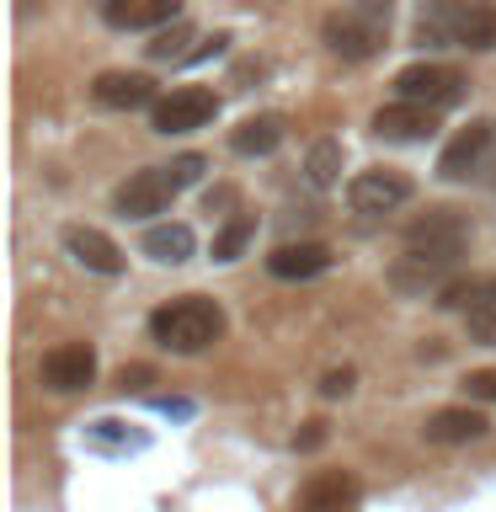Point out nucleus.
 Instances as JSON below:
<instances>
[{
    "label": "nucleus",
    "instance_id": "obj_1",
    "mask_svg": "<svg viewBox=\"0 0 496 512\" xmlns=\"http://www.w3.org/2000/svg\"><path fill=\"white\" fill-rule=\"evenodd\" d=\"M219 331H224V310L214 299H198V294L171 299L150 315V336L166 352H203L219 342Z\"/></svg>",
    "mask_w": 496,
    "mask_h": 512
},
{
    "label": "nucleus",
    "instance_id": "obj_2",
    "mask_svg": "<svg viewBox=\"0 0 496 512\" xmlns=\"http://www.w3.org/2000/svg\"><path fill=\"white\" fill-rule=\"evenodd\" d=\"M464 240H470V224H464L454 208H427V214L406 230V256L422 267H448L464 256Z\"/></svg>",
    "mask_w": 496,
    "mask_h": 512
},
{
    "label": "nucleus",
    "instance_id": "obj_3",
    "mask_svg": "<svg viewBox=\"0 0 496 512\" xmlns=\"http://www.w3.org/2000/svg\"><path fill=\"white\" fill-rule=\"evenodd\" d=\"M326 48H331L336 59H374L379 48H384V16L358 11V6L336 11L331 22H326Z\"/></svg>",
    "mask_w": 496,
    "mask_h": 512
},
{
    "label": "nucleus",
    "instance_id": "obj_4",
    "mask_svg": "<svg viewBox=\"0 0 496 512\" xmlns=\"http://www.w3.org/2000/svg\"><path fill=\"white\" fill-rule=\"evenodd\" d=\"M395 91H400V102H422V107L443 112L464 96V75L448 70V64H406L395 75Z\"/></svg>",
    "mask_w": 496,
    "mask_h": 512
},
{
    "label": "nucleus",
    "instance_id": "obj_5",
    "mask_svg": "<svg viewBox=\"0 0 496 512\" xmlns=\"http://www.w3.org/2000/svg\"><path fill=\"white\" fill-rule=\"evenodd\" d=\"M214 112H219V96L214 91L182 86V91L160 96V102L150 107V123H155V134H192V128L214 123Z\"/></svg>",
    "mask_w": 496,
    "mask_h": 512
},
{
    "label": "nucleus",
    "instance_id": "obj_6",
    "mask_svg": "<svg viewBox=\"0 0 496 512\" xmlns=\"http://www.w3.org/2000/svg\"><path fill=\"white\" fill-rule=\"evenodd\" d=\"M176 192H182V187L171 182V166H144V171H134L118 187V198H112V203H118L123 219H150V214H166Z\"/></svg>",
    "mask_w": 496,
    "mask_h": 512
},
{
    "label": "nucleus",
    "instance_id": "obj_7",
    "mask_svg": "<svg viewBox=\"0 0 496 512\" xmlns=\"http://www.w3.org/2000/svg\"><path fill=\"white\" fill-rule=\"evenodd\" d=\"M406 198H411V176H400V171H390V166L358 171V176L347 182L352 214H395Z\"/></svg>",
    "mask_w": 496,
    "mask_h": 512
},
{
    "label": "nucleus",
    "instance_id": "obj_8",
    "mask_svg": "<svg viewBox=\"0 0 496 512\" xmlns=\"http://www.w3.org/2000/svg\"><path fill=\"white\" fill-rule=\"evenodd\" d=\"M96 379V347L91 342H64L43 358V384L54 395H75Z\"/></svg>",
    "mask_w": 496,
    "mask_h": 512
},
{
    "label": "nucleus",
    "instance_id": "obj_9",
    "mask_svg": "<svg viewBox=\"0 0 496 512\" xmlns=\"http://www.w3.org/2000/svg\"><path fill=\"white\" fill-rule=\"evenodd\" d=\"M422 432H427V443H438V448H459V443H480L491 432V422L475 406H443V411L427 416Z\"/></svg>",
    "mask_w": 496,
    "mask_h": 512
},
{
    "label": "nucleus",
    "instance_id": "obj_10",
    "mask_svg": "<svg viewBox=\"0 0 496 512\" xmlns=\"http://www.w3.org/2000/svg\"><path fill=\"white\" fill-rule=\"evenodd\" d=\"M64 251H70L86 272H102V278H118L123 272V251L112 246L102 230H91V224H70V230H64Z\"/></svg>",
    "mask_w": 496,
    "mask_h": 512
},
{
    "label": "nucleus",
    "instance_id": "obj_11",
    "mask_svg": "<svg viewBox=\"0 0 496 512\" xmlns=\"http://www.w3.org/2000/svg\"><path fill=\"white\" fill-rule=\"evenodd\" d=\"M491 139H496V123H491V118H475L470 128H459V134H454V144H448L443 160H438V171L448 176V182L470 176V171L480 166V155L491 150Z\"/></svg>",
    "mask_w": 496,
    "mask_h": 512
},
{
    "label": "nucleus",
    "instance_id": "obj_12",
    "mask_svg": "<svg viewBox=\"0 0 496 512\" xmlns=\"http://www.w3.org/2000/svg\"><path fill=\"white\" fill-rule=\"evenodd\" d=\"M464 11H470V0H427V6L416 11V43H427V48H459Z\"/></svg>",
    "mask_w": 496,
    "mask_h": 512
},
{
    "label": "nucleus",
    "instance_id": "obj_13",
    "mask_svg": "<svg viewBox=\"0 0 496 512\" xmlns=\"http://www.w3.org/2000/svg\"><path fill=\"white\" fill-rule=\"evenodd\" d=\"M352 502H358V480L347 470H326L294 496V512H347Z\"/></svg>",
    "mask_w": 496,
    "mask_h": 512
},
{
    "label": "nucleus",
    "instance_id": "obj_14",
    "mask_svg": "<svg viewBox=\"0 0 496 512\" xmlns=\"http://www.w3.org/2000/svg\"><path fill=\"white\" fill-rule=\"evenodd\" d=\"M432 128H438V107H422V102H390V107H379V118H374V134L384 139H427Z\"/></svg>",
    "mask_w": 496,
    "mask_h": 512
},
{
    "label": "nucleus",
    "instance_id": "obj_15",
    "mask_svg": "<svg viewBox=\"0 0 496 512\" xmlns=\"http://www.w3.org/2000/svg\"><path fill=\"white\" fill-rule=\"evenodd\" d=\"M91 96H96L102 107L134 112V107H150V102H155V80H150V75H128V70H107V75L91 86Z\"/></svg>",
    "mask_w": 496,
    "mask_h": 512
},
{
    "label": "nucleus",
    "instance_id": "obj_16",
    "mask_svg": "<svg viewBox=\"0 0 496 512\" xmlns=\"http://www.w3.org/2000/svg\"><path fill=\"white\" fill-rule=\"evenodd\" d=\"M267 267L278 272V278H315V272L331 267V251L320 246V240H299V246H278V251H272Z\"/></svg>",
    "mask_w": 496,
    "mask_h": 512
},
{
    "label": "nucleus",
    "instance_id": "obj_17",
    "mask_svg": "<svg viewBox=\"0 0 496 512\" xmlns=\"http://www.w3.org/2000/svg\"><path fill=\"white\" fill-rule=\"evenodd\" d=\"M102 16L112 27H155L176 16V0H102Z\"/></svg>",
    "mask_w": 496,
    "mask_h": 512
},
{
    "label": "nucleus",
    "instance_id": "obj_18",
    "mask_svg": "<svg viewBox=\"0 0 496 512\" xmlns=\"http://www.w3.org/2000/svg\"><path fill=\"white\" fill-rule=\"evenodd\" d=\"M144 256H155V262H187L192 256V230L187 224H150L144 230Z\"/></svg>",
    "mask_w": 496,
    "mask_h": 512
},
{
    "label": "nucleus",
    "instance_id": "obj_19",
    "mask_svg": "<svg viewBox=\"0 0 496 512\" xmlns=\"http://www.w3.org/2000/svg\"><path fill=\"white\" fill-rule=\"evenodd\" d=\"M459 48H475V54L496 48V0H470L464 27H459Z\"/></svg>",
    "mask_w": 496,
    "mask_h": 512
},
{
    "label": "nucleus",
    "instance_id": "obj_20",
    "mask_svg": "<svg viewBox=\"0 0 496 512\" xmlns=\"http://www.w3.org/2000/svg\"><path fill=\"white\" fill-rule=\"evenodd\" d=\"M230 144H235L240 155H272V150L283 144V123H278V118H246V123L230 134Z\"/></svg>",
    "mask_w": 496,
    "mask_h": 512
},
{
    "label": "nucleus",
    "instance_id": "obj_21",
    "mask_svg": "<svg viewBox=\"0 0 496 512\" xmlns=\"http://www.w3.org/2000/svg\"><path fill=\"white\" fill-rule=\"evenodd\" d=\"M464 326L475 342H496V278H486L475 288V299L464 304Z\"/></svg>",
    "mask_w": 496,
    "mask_h": 512
},
{
    "label": "nucleus",
    "instance_id": "obj_22",
    "mask_svg": "<svg viewBox=\"0 0 496 512\" xmlns=\"http://www.w3.org/2000/svg\"><path fill=\"white\" fill-rule=\"evenodd\" d=\"M304 171H310V187H336L342 182V144L336 139H320L315 150H310V160H304Z\"/></svg>",
    "mask_w": 496,
    "mask_h": 512
},
{
    "label": "nucleus",
    "instance_id": "obj_23",
    "mask_svg": "<svg viewBox=\"0 0 496 512\" xmlns=\"http://www.w3.org/2000/svg\"><path fill=\"white\" fill-rule=\"evenodd\" d=\"M256 235V219L251 214H240V219H230L224 230L214 235V262H235L240 251H246V240Z\"/></svg>",
    "mask_w": 496,
    "mask_h": 512
},
{
    "label": "nucleus",
    "instance_id": "obj_24",
    "mask_svg": "<svg viewBox=\"0 0 496 512\" xmlns=\"http://www.w3.org/2000/svg\"><path fill=\"white\" fill-rule=\"evenodd\" d=\"M187 38H192V27L187 22H171L166 32H155V43H144V48H150V59H182L187 54V48H182Z\"/></svg>",
    "mask_w": 496,
    "mask_h": 512
},
{
    "label": "nucleus",
    "instance_id": "obj_25",
    "mask_svg": "<svg viewBox=\"0 0 496 512\" xmlns=\"http://www.w3.org/2000/svg\"><path fill=\"white\" fill-rule=\"evenodd\" d=\"M464 395L470 400H496V368H475V374L464 379Z\"/></svg>",
    "mask_w": 496,
    "mask_h": 512
},
{
    "label": "nucleus",
    "instance_id": "obj_26",
    "mask_svg": "<svg viewBox=\"0 0 496 512\" xmlns=\"http://www.w3.org/2000/svg\"><path fill=\"white\" fill-rule=\"evenodd\" d=\"M198 176H203V155H176L171 160V182L176 187H192Z\"/></svg>",
    "mask_w": 496,
    "mask_h": 512
},
{
    "label": "nucleus",
    "instance_id": "obj_27",
    "mask_svg": "<svg viewBox=\"0 0 496 512\" xmlns=\"http://www.w3.org/2000/svg\"><path fill=\"white\" fill-rule=\"evenodd\" d=\"M352 379H358L352 368H331V374L320 379V395H326V400H342V395H352Z\"/></svg>",
    "mask_w": 496,
    "mask_h": 512
},
{
    "label": "nucleus",
    "instance_id": "obj_28",
    "mask_svg": "<svg viewBox=\"0 0 496 512\" xmlns=\"http://www.w3.org/2000/svg\"><path fill=\"white\" fill-rule=\"evenodd\" d=\"M150 379H155V368H144V363H128L123 374H118L123 390H139V384H150Z\"/></svg>",
    "mask_w": 496,
    "mask_h": 512
},
{
    "label": "nucleus",
    "instance_id": "obj_29",
    "mask_svg": "<svg viewBox=\"0 0 496 512\" xmlns=\"http://www.w3.org/2000/svg\"><path fill=\"white\" fill-rule=\"evenodd\" d=\"M320 443H326V422H310V427L294 438V448H304V454H310V448H320Z\"/></svg>",
    "mask_w": 496,
    "mask_h": 512
},
{
    "label": "nucleus",
    "instance_id": "obj_30",
    "mask_svg": "<svg viewBox=\"0 0 496 512\" xmlns=\"http://www.w3.org/2000/svg\"><path fill=\"white\" fill-rule=\"evenodd\" d=\"M358 11H374V16H384V22H390V0H358Z\"/></svg>",
    "mask_w": 496,
    "mask_h": 512
}]
</instances>
